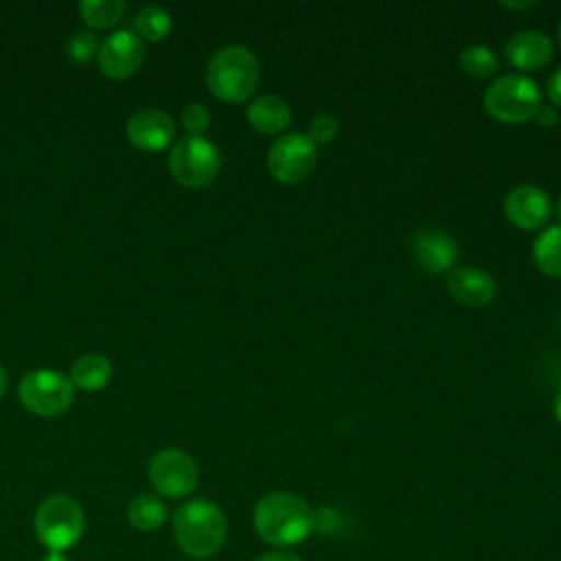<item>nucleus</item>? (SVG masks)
<instances>
[{"mask_svg": "<svg viewBox=\"0 0 561 561\" xmlns=\"http://www.w3.org/2000/svg\"><path fill=\"white\" fill-rule=\"evenodd\" d=\"M171 528L178 548L186 557L199 561L215 557L224 548L228 533L224 511L206 497L180 504L171 517Z\"/></svg>", "mask_w": 561, "mask_h": 561, "instance_id": "f03ea898", "label": "nucleus"}, {"mask_svg": "<svg viewBox=\"0 0 561 561\" xmlns=\"http://www.w3.org/2000/svg\"><path fill=\"white\" fill-rule=\"evenodd\" d=\"M18 394L22 405L37 416H57L64 414L75 397V386L70 377L48 370L35 368L26 373L18 386Z\"/></svg>", "mask_w": 561, "mask_h": 561, "instance_id": "6e6552de", "label": "nucleus"}, {"mask_svg": "<svg viewBox=\"0 0 561 561\" xmlns=\"http://www.w3.org/2000/svg\"><path fill=\"white\" fill-rule=\"evenodd\" d=\"M167 517H169L167 504L158 495L140 493L131 497L127 504V522L131 524V528L140 533L158 530L167 522Z\"/></svg>", "mask_w": 561, "mask_h": 561, "instance_id": "6ab92c4d", "label": "nucleus"}, {"mask_svg": "<svg viewBox=\"0 0 561 561\" xmlns=\"http://www.w3.org/2000/svg\"><path fill=\"white\" fill-rule=\"evenodd\" d=\"M42 561H72V559L66 557L64 552H46V554L42 557Z\"/></svg>", "mask_w": 561, "mask_h": 561, "instance_id": "c756f323", "label": "nucleus"}, {"mask_svg": "<svg viewBox=\"0 0 561 561\" xmlns=\"http://www.w3.org/2000/svg\"><path fill=\"white\" fill-rule=\"evenodd\" d=\"M410 254L427 274H449L458 261V241L440 226H421L410 237Z\"/></svg>", "mask_w": 561, "mask_h": 561, "instance_id": "9d476101", "label": "nucleus"}, {"mask_svg": "<svg viewBox=\"0 0 561 561\" xmlns=\"http://www.w3.org/2000/svg\"><path fill=\"white\" fill-rule=\"evenodd\" d=\"M35 537L48 552H64L72 548L85 528L83 508L64 493H53L39 502L33 515Z\"/></svg>", "mask_w": 561, "mask_h": 561, "instance_id": "39448f33", "label": "nucleus"}, {"mask_svg": "<svg viewBox=\"0 0 561 561\" xmlns=\"http://www.w3.org/2000/svg\"><path fill=\"white\" fill-rule=\"evenodd\" d=\"M449 296L469 309H480L493 302L497 294V285L493 276L473 265H456L445 280Z\"/></svg>", "mask_w": 561, "mask_h": 561, "instance_id": "ddd939ff", "label": "nucleus"}, {"mask_svg": "<svg viewBox=\"0 0 561 561\" xmlns=\"http://www.w3.org/2000/svg\"><path fill=\"white\" fill-rule=\"evenodd\" d=\"M533 121H537L541 127H554V125L559 123V112H557V107H554V105H550V103H548V105H546V103H541Z\"/></svg>", "mask_w": 561, "mask_h": 561, "instance_id": "bb28decb", "label": "nucleus"}, {"mask_svg": "<svg viewBox=\"0 0 561 561\" xmlns=\"http://www.w3.org/2000/svg\"><path fill=\"white\" fill-rule=\"evenodd\" d=\"M557 39H559V46H561V22H559V26H557Z\"/></svg>", "mask_w": 561, "mask_h": 561, "instance_id": "72a5a7b5", "label": "nucleus"}, {"mask_svg": "<svg viewBox=\"0 0 561 561\" xmlns=\"http://www.w3.org/2000/svg\"><path fill=\"white\" fill-rule=\"evenodd\" d=\"M145 59V44L134 31H114L107 35L96 53L99 70L112 79H125L138 70Z\"/></svg>", "mask_w": 561, "mask_h": 561, "instance_id": "f8f14e48", "label": "nucleus"}, {"mask_svg": "<svg viewBox=\"0 0 561 561\" xmlns=\"http://www.w3.org/2000/svg\"><path fill=\"white\" fill-rule=\"evenodd\" d=\"M502 9H511V11H526V9H533L537 7V2H500Z\"/></svg>", "mask_w": 561, "mask_h": 561, "instance_id": "c85d7f7f", "label": "nucleus"}, {"mask_svg": "<svg viewBox=\"0 0 561 561\" xmlns=\"http://www.w3.org/2000/svg\"><path fill=\"white\" fill-rule=\"evenodd\" d=\"M504 215L519 230H541L552 217V202L541 186L517 184L504 197Z\"/></svg>", "mask_w": 561, "mask_h": 561, "instance_id": "9b49d317", "label": "nucleus"}, {"mask_svg": "<svg viewBox=\"0 0 561 561\" xmlns=\"http://www.w3.org/2000/svg\"><path fill=\"white\" fill-rule=\"evenodd\" d=\"M245 118L250 127L265 136L285 134L291 123V107L278 94H261L252 99L245 107Z\"/></svg>", "mask_w": 561, "mask_h": 561, "instance_id": "dca6fc26", "label": "nucleus"}, {"mask_svg": "<svg viewBox=\"0 0 561 561\" xmlns=\"http://www.w3.org/2000/svg\"><path fill=\"white\" fill-rule=\"evenodd\" d=\"M112 377V362L99 353H85L72 362L70 381L72 386L94 392L107 386Z\"/></svg>", "mask_w": 561, "mask_h": 561, "instance_id": "a211bd4d", "label": "nucleus"}, {"mask_svg": "<svg viewBox=\"0 0 561 561\" xmlns=\"http://www.w3.org/2000/svg\"><path fill=\"white\" fill-rule=\"evenodd\" d=\"M4 390H7V373H4V368L0 366V397L4 394Z\"/></svg>", "mask_w": 561, "mask_h": 561, "instance_id": "473e14b6", "label": "nucleus"}, {"mask_svg": "<svg viewBox=\"0 0 561 561\" xmlns=\"http://www.w3.org/2000/svg\"><path fill=\"white\" fill-rule=\"evenodd\" d=\"M254 561H302V559L294 552H287V550H274V552H263Z\"/></svg>", "mask_w": 561, "mask_h": 561, "instance_id": "cd10ccee", "label": "nucleus"}, {"mask_svg": "<svg viewBox=\"0 0 561 561\" xmlns=\"http://www.w3.org/2000/svg\"><path fill=\"white\" fill-rule=\"evenodd\" d=\"M149 482L162 497L182 500L197 486V465L178 447L160 449L149 462Z\"/></svg>", "mask_w": 561, "mask_h": 561, "instance_id": "1a4fd4ad", "label": "nucleus"}, {"mask_svg": "<svg viewBox=\"0 0 561 561\" xmlns=\"http://www.w3.org/2000/svg\"><path fill=\"white\" fill-rule=\"evenodd\" d=\"M533 263L535 267L554 280H561V226L552 224L539 230L533 241Z\"/></svg>", "mask_w": 561, "mask_h": 561, "instance_id": "f3484780", "label": "nucleus"}, {"mask_svg": "<svg viewBox=\"0 0 561 561\" xmlns=\"http://www.w3.org/2000/svg\"><path fill=\"white\" fill-rule=\"evenodd\" d=\"M66 53L70 59H75L77 64H85L92 57H96L99 53V42L90 31H75L68 39H66Z\"/></svg>", "mask_w": 561, "mask_h": 561, "instance_id": "b1692460", "label": "nucleus"}, {"mask_svg": "<svg viewBox=\"0 0 561 561\" xmlns=\"http://www.w3.org/2000/svg\"><path fill=\"white\" fill-rule=\"evenodd\" d=\"M458 68L471 79H491L500 70V61L486 44H471L458 53Z\"/></svg>", "mask_w": 561, "mask_h": 561, "instance_id": "aec40b11", "label": "nucleus"}, {"mask_svg": "<svg viewBox=\"0 0 561 561\" xmlns=\"http://www.w3.org/2000/svg\"><path fill=\"white\" fill-rule=\"evenodd\" d=\"M182 127L186 129V136H204V131L210 125V112L202 103H188L182 110Z\"/></svg>", "mask_w": 561, "mask_h": 561, "instance_id": "393cba45", "label": "nucleus"}, {"mask_svg": "<svg viewBox=\"0 0 561 561\" xmlns=\"http://www.w3.org/2000/svg\"><path fill=\"white\" fill-rule=\"evenodd\" d=\"M552 414H554V419L561 423V390L557 392V397H554V401H552Z\"/></svg>", "mask_w": 561, "mask_h": 561, "instance_id": "7c9ffc66", "label": "nucleus"}, {"mask_svg": "<svg viewBox=\"0 0 561 561\" xmlns=\"http://www.w3.org/2000/svg\"><path fill=\"white\" fill-rule=\"evenodd\" d=\"M79 13L88 26L107 28V26H114L123 18L125 2H121V0H81Z\"/></svg>", "mask_w": 561, "mask_h": 561, "instance_id": "412c9836", "label": "nucleus"}, {"mask_svg": "<svg viewBox=\"0 0 561 561\" xmlns=\"http://www.w3.org/2000/svg\"><path fill=\"white\" fill-rule=\"evenodd\" d=\"M482 105L493 121L504 125H522L535 118L541 105V90L528 75H500L484 90Z\"/></svg>", "mask_w": 561, "mask_h": 561, "instance_id": "20e7f679", "label": "nucleus"}, {"mask_svg": "<svg viewBox=\"0 0 561 561\" xmlns=\"http://www.w3.org/2000/svg\"><path fill=\"white\" fill-rule=\"evenodd\" d=\"M340 134V121L335 114L329 112H320L309 121V129L307 136L311 138V142L318 145H329L335 140V136Z\"/></svg>", "mask_w": 561, "mask_h": 561, "instance_id": "5701e85b", "label": "nucleus"}, {"mask_svg": "<svg viewBox=\"0 0 561 561\" xmlns=\"http://www.w3.org/2000/svg\"><path fill=\"white\" fill-rule=\"evenodd\" d=\"M554 46L543 31H519L508 37L504 44V57L511 68L522 72H535L546 68L552 61Z\"/></svg>", "mask_w": 561, "mask_h": 561, "instance_id": "2eb2a0df", "label": "nucleus"}, {"mask_svg": "<svg viewBox=\"0 0 561 561\" xmlns=\"http://www.w3.org/2000/svg\"><path fill=\"white\" fill-rule=\"evenodd\" d=\"M552 213H554V217H557V226H561V195L554 199V204H552Z\"/></svg>", "mask_w": 561, "mask_h": 561, "instance_id": "2f4dec72", "label": "nucleus"}, {"mask_svg": "<svg viewBox=\"0 0 561 561\" xmlns=\"http://www.w3.org/2000/svg\"><path fill=\"white\" fill-rule=\"evenodd\" d=\"M171 13L164 7L158 4H147L136 13V31L142 39L149 42H160L171 33Z\"/></svg>", "mask_w": 561, "mask_h": 561, "instance_id": "4be33fe9", "label": "nucleus"}, {"mask_svg": "<svg viewBox=\"0 0 561 561\" xmlns=\"http://www.w3.org/2000/svg\"><path fill=\"white\" fill-rule=\"evenodd\" d=\"M221 167L219 149L204 136H182L169 151V171L186 188L208 186Z\"/></svg>", "mask_w": 561, "mask_h": 561, "instance_id": "423d86ee", "label": "nucleus"}, {"mask_svg": "<svg viewBox=\"0 0 561 561\" xmlns=\"http://www.w3.org/2000/svg\"><path fill=\"white\" fill-rule=\"evenodd\" d=\"M125 131L134 147L142 151H162L173 142L175 123L167 112L145 107L129 116Z\"/></svg>", "mask_w": 561, "mask_h": 561, "instance_id": "4468645a", "label": "nucleus"}, {"mask_svg": "<svg viewBox=\"0 0 561 561\" xmlns=\"http://www.w3.org/2000/svg\"><path fill=\"white\" fill-rule=\"evenodd\" d=\"M316 511L296 493H265L252 511L256 535L274 548H291L302 543L316 528Z\"/></svg>", "mask_w": 561, "mask_h": 561, "instance_id": "f257e3e1", "label": "nucleus"}, {"mask_svg": "<svg viewBox=\"0 0 561 561\" xmlns=\"http://www.w3.org/2000/svg\"><path fill=\"white\" fill-rule=\"evenodd\" d=\"M546 96L550 99V105L561 107V66L548 77V81H546Z\"/></svg>", "mask_w": 561, "mask_h": 561, "instance_id": "a878e982", "label": "nucleus"}, {"mask_svg": "<svg viewBox=\"0 0 561 561\" xmlns=\"http://www.w3.org/2000/svg\"><path fill=\"white\" fill-rule=\"evenodd\" d=\"M318 162V147L302 131L280 134L267 149V171L280 184L305 182Z\"/></svg>", "mask_w": 561, "mask_h": 561, "instance_id": "0eeeda50", "label": "nucleus"}, {"mask_svg": "<svg viewBox=\"0 0 561 561\" xmlns=\"http://www.w3.org/2000/svg\"><path fill=\"white\" fill-rule=\"evenodd\" d=\"M259 59L241 44H228L213 53L206 64V85L224 103H245L259 85Z\"/></svg>", "mask_w": 561, "mask_h": 561, "instance_id": "7ed1b4c3", "label": "nucleus"}]
</instances>
